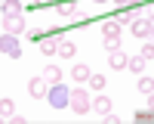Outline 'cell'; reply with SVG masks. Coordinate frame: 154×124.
<instances>
[{"label":"cell","instance_id":"obj_12","mask_svg":"<svg viewBox=\"0 0 154 124\" xmlns=\"http://www.w3.org/2000/svg\"><path fill=\"white\" fill-rule=\"evenodd\" d=\"M102 34H105V37H120V22L117 19L105 22V25H102Z\"/></svg>","mask_w":154,"mask_h":124},{"label":"cell","instance_id":"obj_9","mask_svg":"<svg viewBox=\"0 0 154 124\" xmlns=\"http://www.w3.org/2000/svg\"><path fill=\"white\" fill-rule=\"evenodd\" d=\"M37 44H40V53H46V56H53L56 47H59L56 37H46V34H40V41H37Z\"/></svg>","mask_w":154,"mask_h":124},{"label":"cell","instance_id":"obj_1","mask_svg":"<svg viewBox=\"0 0 154 124\" xmlns=\"http://www.w3.org/2000/svg\"><path fill=\"white\" fill-rule=\"evenodd\" d=\"M49 99V106L53 109H68V87L65 84H53V87H46V96Z\"/></svg>","mask_w":154,"mask_h":124},{"label":"cell","instance_id":"obj_16","mask_svg":"<svg viewBox=\"0 0 154 124\" xmlns=\"http://www.w3.org/2000/svg\"><path fill=\"white\" fill-rule=\"evenodd\" d=\"M139 90H142L145 96L154 93V81H151V74H148V78H139Z\"/></svg>","mask_w":154,"mask_h":124},{"label":"cell","instance_id":"obj_19","mask_svg":"<svg viewBox=\"0 0 154 124\" xmlns=\"http://www.w3.org/2000/svg\"><path fill=\"white\" fill-rule=\"evenodd\" d=\"M59 16H77V3H59Z\"/></svg>","mask_w":154,"mask_h":124},{"label":"cell","instance_id":"obj_5","mask_svg":"<svg viewBox=\"0 0 154 124\" xmlns=\"http://www.w3.org/2000/svg\"><path fill=\"white\" fill-rule=\"evenodd\" d=\"M3 31L6 34H22L25 31V19L22 16H6L3 19Z\"/></svg>","mask_w":154,"mask_h":124},{"label":"cell","instance_id":"obj_21","mask_svg":"<svg viewBox=\"0 0 154 124\" xmlns=\"http://www.w3.org/2000/svg\"><path fill=\"white\" fill-rule=\"evenodd\" d=\"M105 50H120V37H105Z\"/></svg>","mask_w":154,"mask_h":124},{"label":"cell","instance_id":"obj_23","mask_svg":"<svg viewBox=\"0 0 154 124\" xmlns=\"http://www.w3.org/2000/svg\"><path fill=\"white\" fill-rule=\"evenodd\" d=\"M114 3H123V0H114Z\"/></svg>","mask_w":154,"mask_h":124},{"label":"cell","instance_id":"obj_8","mask_svg":"<svg viewBox=\"0 0 154 124\" xmlns=\"http://www.w3.org/2000/svg\"><path fill=\"white\" fill-rule=\"evenodd\" d=\"M3 16H22V0H0Z\"/></svg>","mask_w":154,"mask_h":124},{"label":"cell","instance_id":"obj_15","mask_svg":"<svg viewBox=\"0 0 154 124\" xmlns=\"http://www.w3.org/2000/svg\"><path fill=\"white\" fill-rule=\"evenodd\" d=\"M86 81H89V87H93L96 93H102V90H105V84H108V81H105V74H89Z\"/></svg>","mask_w":154,"mask_h":124},{"label":"cell","instance_id":"obj_14","mask_svg":"<svg viewBox=\"0 0 154 124\" xmlns=\"http://www.w3.org/2000/svg\"><path fill=\"white\" fill-rule=\"evenodd\" d=\"M16 115V103L12 99H0V118H12Z\"/></svg>","mask_w":154,"mask_h":124},{"label":"cell","instance_id":"obj_2","mask_svg":"<svg viewBox=\"0 0 154 124\" xmlns=\"http://www.w3.org/2000/svg\"><path fill=\"white\" fill-rule=\"evenodd\" d=\"M68 106L77 112V115H86V112H89V93H86V90H74V93H68Z\"/></svg>","mask_w":154,"mask_h":124},{"label":"cell","instance_id":"obj_22","mask_svg":"<svg viewBox=\"0 0 154 124\" xmlns=\"http://www.w3.org/2000/svg\"><path fill=\"white\" fill-rule=\"evenodd\" d=\"M37 3H53V0H37Z\"/></svg>","mask_w":154,"mask_h":124},{"label":"cell","instance_id":"obj_20","mask_svg":"<svg viewBox=\"0 0 154 124\" xmlns=\"http://www.w3.org/2000/svg\"><path fill=\"white\" fill-rule=\"evenodd\" d=\"M139 56H142L145 62H151V59H154V44H151V37H148V44L142 47V53H139Z\"/></svg>","mask_w":154,"mask_h":124},{"label":"cell","instance_id":"obj_4","mask_svg":"<svg viewBox=\"0 0 154 124\" xmlns=\"http://www.w3.org/2000/svg\"><path fill=\"white\" fill-rule=\"evenodd\" d=\"M151 28H154V25H151V16H136V19H133V34H136V37H151Z\"/></svg>","mask_w":154,"mask_h":124},{"label":"cell","instance_id":"obj_7","mask_svg":"<svg viewBox=\"0 0 154 124\" xmlns=\"http://www.w3.org/2000/svg\"><path fill=\"white\" fill-rule=\"evenodd\" d=\"M126 53H120V50H111V56H108V65L114 68V71H120V68H126Z\"/></svg>","mask_w":154,"mask_h":124},{"label":"cell","instance_id":"obj_10","mask_svg":"<svg viewBox=\"0 0 154 124\" xmlns=\"http://www.w3.org/2000/svg\"><path fill=\"white\" fill-rule=\"evenodd\" d=\"M43 81H46V84H62V68L46 65V68H43Z\"/></svg>","mask_w":154,"mask_h":124},{"label":"cell","instance_id":"obj_11","mask_svg":"<svg viewBox=\"0 0 154 124\" xmlns=\"http://www.w3.org/2000/svg\"><path fill=\"white\" fill-rule=\"evenodd\" d=\"M56 53H59V56H65V59H74V53H77V47H74L71 41H59V47H56Z\"/></svg>","mask_w":154,"mask_h":124},{"label":"cell","instance_id":"obj_13","mask_svg":"<svg viewBox=\"0 0 154 124\" xmlns=\"http://www.w3.org/2000/svg\"><path fill=\"white\" fill-rule=\"evenodd\" d=\"M28 90H31V96H46V81L43 78H34L28 84Z\"/></svg>","mask_w":154,"mask_h":124},{"label":"cell","instance_id":"obj_17","mask_svg":"<svg viewBox=\"0 0 154 124\" xmlns=\"http://www.w3.org/2000/svg\"><path fill=\"white\" fill-rule=\"evenodd\" d=\"M126 68H133V71H145V59H142V56L126 59Z\"/></svg>","mask_w":154,"mask_h":124},{"label":"cell","instance_id":"obj_6","mask_svg":"<svg viewBox=\"0 0 154 124\" xmlns=\"http://www.w3.org/2000/svg\"><path fill=\"white\" fill-rule=\"evenodd\" d=\"M89 112H99V115H108V112H111V99L99 93L96 99H89Z\"/></svg>","mask_w":154,"mask_h":124},{"label":"cell","instance_id":"obj_18","mask_svg":"<svg viewBox=\"0 0 154 124\" xmlns=\"http://www.w3.org/2000/svg\"><path fill=\"white\" fill-rule=\"evenodd\" d=\"M71 74H74V81H86V78H89L93 71H89L86 65H74V71H71Z\"/></svg>","mask_w":154,"mask_h":124},{"label":"cell","instance_id":"obj_3","mask_svg":"<svg viewBox=\"0 0 154 124\" xmlns=\"http://www.w3.org/2000/svg\"><path fill=\"white\" fill-rule=\"evenodd\" d=\"M0 50H3L9 59H19L22 56V47L16 41V34H0Z\"/></svg>","mask_w":154,"mask_h":124}]
</instances>
